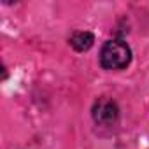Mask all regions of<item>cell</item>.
<instances>
[{
  "mask_svg": "<svg viewBox=\"0 0 149 149\" xmlns=\"http://www.w3.org/2000/svg\"><path fill=\"white\" fill-rule=\"evenodd\" d=\"M132 60L130 47L123 40H107L100 51V63L107 70H121Z\"/></svg>",
  "mask_w": 149,
  "mask_h": 149,
  "instance_id": "cell-1",
  "label": "cell"
},
{
  "mask_svg": "<svg viewBox=\"0 0 149 149\" xmlns=\"http://www.w3.org/2000/svg\"><path fill=\"white\" fill-rule=\"evenodd\" d=\"M93 119L98 123V125H104V126H111L112 123H116L118 119V105L114 100L107 98V97H102L95 102L93 105Z\"/></svg>",
  "mask_w": 149,
  "mask_h": 149,
  "instance_id": "cell-2",
  "label": "cell"
},
{
  "mask_svg": "<svg viewBox=\"0 0 149 149\" xmlns=\"http://www.w3.org/2000/svg\"><path fill=\"white\" fill-rule=\"evenodd\" d=\"M93 42H95V37L90 32H74L70 37V46L79 53L88 51L93 46Z\"/></svg>",
  "mask_w": 149,
  "mask_h": 149,
  "instance_id": "cell-3",
  "label": "cell"
}]
</instances>
